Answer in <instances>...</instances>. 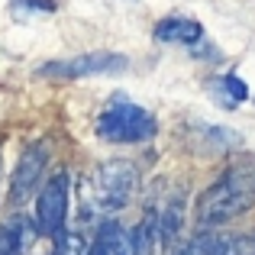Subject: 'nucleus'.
<instances>
[{
  "mask_svg": "<svg viewBox=\"0 0 255 255\" xmlns=\"http://www.w3.org/2000/svg\"><path fill=\"white\" fill-rule=\"evenodd\" d=\"M178 255H233V243L223 236H213V233H204L194 243H187Z\"/></svg>",
  "mask_w": 255,
  "mask_h": 255,
  "instance_id": "obj_10",
  "label": "nucleus"
},
{
  "mask_svg": "<svg viewBox=\"0 0 255 255\" xmlns=\"http://www.w3.org/2000/svg\"><path fill=\"white\" fill-rule=\"evenodd\" d=\"M155 233H158V217L145 213L142 223L132 230V249H136V255H155Z\"/></svg>",
  "mask_w": 255,
  "mask_h": 255,
  "instance_id": "obj_11",
  "label": "nucleus"
},
{
  "mask_svg": "<svg viewBox=\"0 0 255 255\" xmlns=\"http://www.w3.org/2000/svg\"><path fill=\"white\" fill-rule=\"evenodd\" d=\"M158 230H162V236H168V239L181 230V200H171L168 213L158 220Z\"/></svg>",
  "mask_w": 255,
  "mask_h": 255,
  "instance_id": "obj_12",
  "label": "nucleus"
},
{
  "mask_svg": "<svg viewBox=\"0 0 255 255\" xmlns=\"http://www.w3.org/2000/svg\"><path fill=\"white\" fill-rule=\"evenodd\" d=\"M252 207H255V155H236L217 174V181L197 197L194 220H197V226L210 230V226L243 217Z\"/></svg>",
  "mask_w": 255,
  "mask_h": 255,
  "instance_id": "obj_1",
  "label": "nucleus"
},
{
  "mask_svg": "<svg viewBox=\"0 0 255 255\" xmlns=\"http://www.w3.org/2000/svg\"><path fill=\"white\" fill-rule=\"evenodd\" d=\"M68 200H71V178H68V171H55L49 181H45V187L39 191V200H36V223H39V233L58 236V233L65 230Z\"/></svg>",
  "mask_w": 255,
  "mask_h": 255,
  "instance_id": "obj_4",
  "label": "nucleus"
},
{
  "mask_svg": "<svg viewBox=\"0 0 255 255\" xmlns=\"http://www.w3.org/2000/svg\"><path fill=\"white\" fill-rule=\"evenodd\" d=\"M94 129L107 142H145L155 136V117L136 107L132 100H126V94H117L97 117Z\"/></svg>",
  "mask_w": 255,
  "mask_h": 255,
  "instance_id": "obj_3",
  "label": "nucleus"
},
{
  "mask_svg": "<svg viewBox=\"0 0 255 255\" xmlns=\"http://www.w3.org/2000/svg\"><path fill=\"white\" fill-rule=\"evenodd\" d=\"M207 136L217 139V142H223V145H239V142H243V136H239V132H233V129H220V126H210V129H207Z\"/></svg>",
  "mask_w": 255,
  "mask_h": 255,
  "instance_id": "obj_14",
  "label": "nucleus"
},
{
  "mask_svg": "<svg viewBox=\"0 0 255 255\" xmlns=\"http://www.w3.org/2000/svg\"><path fill=\"white\" fill-rule=\"evenodd\" d=\"M155 39L165 45H194L204 39V29H200L197 19L187 16H168L155 26Z\"/></svg>",
  "mask_w": 255,
  "mask_h": 255,
  "instance_id": "obj_7",
  "label": "nucleus"
},
{
  "mask_svg": "<svg viewBox=\"0 0 255 255\" xmlns=\"http://www.w3.org/2000/svg\"><path fill=\"white\" fill-rule=\"evenodd\" d=\"M97 243L107 249V255H136V249H132V233H126L123 226L113 223V220H107V223L100 226Z\"/></svg>",
  "mask_w": 255,
  "mask_h": 255,
  "instance_id": "obj_9",
  "label": "nucleus"
},
{
  "mask_svg": "<svg viewBox=\"0 0 255 255\" xmlns=\"http://www.w3.org/2000/svg\"><path fill=\"white\" fill-rule=\"evenodd\" d=\"M45 165H49V145L45 142H32L29 149L19 155L13 181H10V200L13 204L29 200V194L39 187V181H42V174H45Z\"/></svg>",
  "mask_w": 255,
  "mask_h": 255,
  "instance_id": "obj_6",
  "label": "nucleus"
},
{
  "mask_svg": "<svg viewBox=\"0 0 255 255\" xmlns=\"http://www.w3.org/2000/svg\"><path fill=\"white\" fill-rule=\"evenodd\" d=\"M136 187L139 174L132 162H123V158L100 162L84 181V213L87 217H110L136 197Z\"/></svg>",
  "mask_w": 255,
  "mask_h": 255,
  "instance_id": "obj_2",
  "label": "nucleus"
},
{
  "mask_svg": "<svg viewBox=\"0 0 255 255\" xmlns=\"http://www.w3.org/2000/svg\"><path fill=\"white\" fill-rule=\"evenodd\" d=\"M220 87L233 94V104H236V100H246V97H249V87H246L243 81H239L236 75H226V78H220Z\"/></svg>",
  "mask_w": 255,
  "mask_h": 255,
  "instance_id": "obj_13",
  "label": "nucleus"
},
{
  "mask_svg": "<svg viewBox=\"0 0 255 255\" xmlns=\"http://www.w3.org/2000/svg\"><path fill=\"white\" fill-rule=\"evenodd\" d=\"M126 3H132V0H126Z\"/></svg>",
  "mask_w": 255,
  "mask_h": 255,
  "instance_id": "obj_16",
  "label": "nucleus"
},
{
  "mask_svg": "<svg viewBox=\"0 0 255 255\" xmlns=\"http://www.w3.org/2000/svg\"><path fill=\"white\" fill-rule=\"evenodd\" d=\"M52 255H62V252H58V249H55V252H52Z\"/></svg>",
  "mask_w": 255,
  "mask_h": 255,
  "instance_id": "obj_15",
  "label": "nucleus"
},
{
  "mask_svg": "<svg viewBox=\"0 0 255 255\" xmlns=\"http://www.w3.org/2000/svg\"><path fill=\"white\" fill-rule=\"evenodd\" d=\"M32 236L36 233L29 230V220L26 217H13L6 223H0V255H23L29 249Z\"/></svg>",
  "mask_w": 255,
  "mask_h": 255,
  "instance_id": "obj_8",
  "label": "nucleus"
},
{
  "mask_svg": "<svg viewBox=\"0 0 255 255\" xmlns=\"http://www.w3.org/2000/svg\"><path fill=\"white\" fill-rule=\"evenodd\" d=\"M126 65H129L126 55L87 52V55H78V58H62V62L39 65V75H45V78H91V75H117Z\"/></svg>",
  "mask_w": 255,
  "mask_h": 255,
  "instance_id": "obj_5",
  "label": "nucleus"
}]
</instances>
